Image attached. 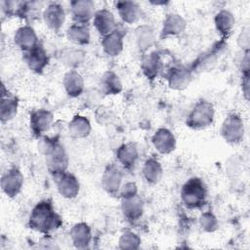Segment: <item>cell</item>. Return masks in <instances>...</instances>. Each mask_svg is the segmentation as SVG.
<instances>
[{
	"label": "cell",
	"mask_w": 250,
	"mask_h": 250,
	"mask_svg": "<svg viewBox=\"0 0 250 250\" xmlns=\"http://www.w3.org/2000/svg\"><path fill=\"white\" fill-rule=\"evenodd\" d=\"M62 225V218L56 212L52 201L49 199L39 201L32 208L28 219V227L43 234L57 230Z\"/></svg>",
	"instance_id": "cell-1"
},
{
	"label": "cell",
	"mask_w": 250,
	"mask_h": 250,
	"mask_svg": "<svg viewBox=\"0 0 250 250\" xmlns=\"http://www.w3.org/2000/svg\"><path fill=\"white\" fill-rule=\"evenodd\" d=\"M208 190L204 182L197 177L188 179L182 187L181 199L188 209H200L207 201Z\"/></svg>",
	"instance_id": "cell-2"
},
{
	"label": "cell",
	"mask_w": 250,
	"mask_h": 250,
	"mask_svg": "<svg viewBox=\"0 0 250 250\" xmlns=\"http://www.w3.org/2000/svg\"><path fill=\"white\" fill-rule=\"evenodd\" d=\"M215 109L213 104L206 100H201L195 104L187 116L186 124L190 129L201 130L213 123Z\"/></svg>",
	"instance_id": "cell-3"
},
{
	"label": "cell",
	"mask_w": 250,
	"mask_h": 250,
	"mask_svg": "<svg viewBox=\"0 0 250 250\" xmlns=\"http://www.w3.org/2000/svg\"><path fill=\"white\" fill-rule=\"evenodd\" d=\"M221 135L229 144L240 143L244 137V124L241 117L236 113L226 117L222 123Z\"/></svg>",
	"instance_id": "cell-4"
},
{
	"label": "cell",
	"mask_w": 250,
	"mask_h": 250,
	"mask_svg": "<svg viewBox=\"0 0 250 250\" xmlns=\"http://www.w3.org/2000/svg\"><path fill=\"white\" fill-rule=\"evenodd\" d=\"M54 122V114L45 108H37L30 112L29 127L33 137L39 139L45 135Z\"/></svg>",
	"instance_id": "cell-5"
},
{
	"label": "cell",
	"mask_w": 250,
	"mask_h": 250,
	"mask_svg": "<svg viewBox=\"0 0 250 250\" xmlns=\"http://www.w3.org/2000/svg\"><path fill=\"white\" fill-rule=\"evenodd\" d=\"M22 60L26 66L34 73L41 74L49 64V56L41 43L22 53Z\"/></svg>",
	"instance_id": "cell-6"
},
{
	"label": "cell",
	"mask_w": 250,
	"mask_h": 250,
	"mask_svg": "<svg viewBox=\"0 0 250 250\" xmlns=\"http://www.w3.org/2000/svg\"><path fill=\"white\" fill-rule=\"evenodd\" d=\"M0 186L2 191L10 198H14L22 189L23 186V175L16 168H10L1 177Z\"/></svg>",
	"instance_id": "cell-7"
},
{
	"label": "cell",
	"mask_w": 250,
	"mask_h": 250,
	"mask_svg": "<svg viewBox=\"0 0 250 250\" xmlns=\"http://www.w3.org/2000/svg\"><path fill=\"white\" fill-rule=\"evenodd\" d=\"M57 189L61 196L66 199L75 198L80 190V184L78 179L71 173L63 172L53 177Z\"/></svg>",
	"instance_id": "cell-8"
},
{
	"label": "cell",
	"mask_w": 250,
	"mask_h": 250,
	"mask_svg": "<svg viewBox=\"0 0 250 250\" xmlns=\"http://www.w3.org/2000/svg\"><path fill=\"white\" fill-rule=\"evenodd\" d=\"M123 174L115 164H108L102 176V187L106 193L115 196L119 194Z\"/></svg>",
	"instance_id": "cell-9"
},
{
	"label": "cell",
	"mask_w": 250,
	"mask_h": 250,
	"mask_svg": "<svg viewBox=\"0 0 250 250\" xmlns=\"http://www.w3.org/2000/svg\"><path fill=\"white\" fill-rule=\"evenodd\" d=\"M46 157V165L50 174L54 177L67 170L69 158L64 146L60 143L55 149Z\"/></svg>",
	"instance_id": "cell-10"
},
{
	"label": "cell",
	"mask_w": 250,
	"mask_h": 250,
	"mask_svg": "<svg viewBox=\"0 0 250 250\" xmlns=\"http://www.w3.org/2000/svg\"><path fill=\"white\" fill-rule=\"evenodd\" d=\"M95 13V3L91 0H74L70 2V14L74 23H88L93 20Z\"/></svg>",
	"instance_id": "cell-11"
},
{
	"label": "cell",
	"mask_w": 250,
	"mask_h": 250,
	"mask_svg": "<svg viewBox=\"0 0 250 250\" xmlns=\"http://www.w3.org/2000/svg\"><path fill=\"white\" fill-rule=\"evenodd\" d=\"M42 19L48 28L58 32L65 21V11L61 4L51 3L44 9Z\"/></svg>",
	"instance_id": "cell-12"
},
{
	"label": "cell",
	"mask_w": 250,
	"mask_h": 250,
	"mask_svg": "<svg viewBox=\"0 0 250 250\" xmlns=\"http://www.w3.org/2000/svg\"><path fill=\"white\" fill-rule=\"evenodd\" d=\"M126 34V30L119 26L116 27L114 31L109 33L106 36H104L101 44L104 54L109 57H117L123 50L124 46V35Z\"/></svg>",
	"instance_id": "cell-13"
},
{
	"label": "cell",
	"mask_w": 250,
	"mask_h": 250,
	"mask_svg": "<svg viewBox=\"0 0 250 250\" xmlns=\"http://www.w3.org/2000/svg\"><path fill=\"white\" fill-rule=\"evenodd\" d=\"M151 143L161 154H169L176 148V138L167 128L157 129L151 138Z\"/></svg>",
	"instance_id": "cell-14"
},
{
	"label": "cell",
	"mask_w": 250,
	"mask_h": 250,
	"mask_svg": "<svg viewBox=\"0 0 250 250\" xmlns=\"http://www.w3.org/2000/svg\"><path fill=\"white\" fill-rule=\"evenodd\" d=\"M93 24L102 37L108 35L118 26L114 15L107 9L96 11L93 18Z\"/></svg>",
	"instance_id": "cell-15"
},
{
	"label": "cell",
	"mask_w": 250,
	"mask_h": 250,
	"mask_svg": "<svg viewBox=\"0 0 250 250\" xmlns=\"http://www.w3.org/2000/svg\"><path fill=\"white\" fill-rule=\"evenodd\" d=\"M187 28L186 20L179 14H168L162 23L160 38L164 39L171 36H177L183 33Z\"/></svg>",
	"instance_id": "cell-16"
},
{
	"label": "cell",
	"mask_w": 250,
	"mask_h": 250,
	"mask_svg": "<svg viewBox=\"0 0 250 250\" xmlns=\"http://www.w3.org/2000/svg\"><path fill=\"white\" fill-rule=\"evenodd\" d=\"M14 42L22 53L32 49L40 43L35 30L30 25L19 27L14 34Z\"/></svg>",
	"instance_id": "cell-17"
},
{
	"label": "cell",
	"mask_w": 250,
	"mask_h": 250,
	"mask_svg": "<svg viewBox=\"0 0 250 250\" xmlns=\"http://www.w3.org/2000/svg\"><path fill=\"white\" fill-rule=\"evenodd\" d=\"M168 86L173 90L186 89L191 82V71L183 66L172 67L166 75Z\"/></svg>",
	"instance_id": "cell-18"
},
{
	"label": "cell",
	"mask_w": 250,
	"mask_h": 250,
	"mask_svg": "<svg viewBox=\"0 0 250 250\" xmlns=\"http://www.w3.org/2000/svg\"><path fill=\"white\" fill-rule=\"evenodd\" d=\"M19 99L6 90L5 86H2L1 104H0V120L2 123H6L12 120L18 112Z\"/></svg>",
	"instance_id": "cell-19"
},
{
	"label": "cell",
	"mask_w": 250,
	"mask_h": 250,
	"mask_svg": "<svg viewBox=\"0 0 250 250\" xmlns=\"http://www.w3.org/2000/svg\"><path fill=\"white\" fill-rule=\"evenodd\" d=\"M62 85L65 93L70 98L79 97L85 88L83 76L75 69H70L63 75Z\"/></svg>",
	"instance_id": "cell-20"
},
{
	"label": "cell",
	"mask_w": 250,
	"mask_h": 250,
	"mask_svg": "<svg viewBox=\"0 0 250 250\" xmlns=\"http://www.w3.org/2000/svg\"><path fill=\"white\" fill-rule=\"evenodd\" d=\"M117 162L126 170H132L139 158V150L135 144L127 143L121 145L116 150Z\"/></svg>",
	"instance_id": "cell-21"
},
{
	"label": "cell",
	"mask_w": 250,
	"mask_h": 250,
	"mask_svg": "<svg viewBox=\"0 0 250 250\" xmlns=\"http://www.w3.org/2000/svg\"><path fill=\"white\" fill-rule=\"evenodd\" d=\"M115 7L120 19L125 23H135L142 16L141 7L134 1H118L115 3Z\"/></svg>",
	"instance_id": "cell-22"
},
{
	"label": "cell",
	"mask_w": 250,
	"mask_h": 250,
	"mask_svg": "<svg viewBox=\"0 0 250 250\" xmlns=\"http://www.w3.org/2000/svg\"><path fill=\"white\" fill-rule=\"evenodd\" d=\"M70 239L74 247L78 249H86L92 240L91 228L86 223H77L70 229Z\"/></svg>",
	"instance_id": "cell-23"
},
{
	"label": "cell",
	"mask_w": 250,
	"mask_h": 250,
	"mask_svg": "<svg viewBox=\"0 0 250 250\" xmlns=\"http://www.w3.org/2000/svg\"><path fill=\"white\" fill-rule=\"evenodd\" d=\"M121 211L123 216L130 222H135L141 219L144 214V202L139 194L122 199Z\"/></svg>",
	"instance_id": "cell-24"
},
{
	"label": "cell",
	"mask_w": 250,
	"mask_h": 250,
	"mask_svg": "<svg viewBox=\"0 0 250 250\" xmlns=\"http://www.w3.org/2000/svg\"><path fill=\"white\" fill-rule=\"evenodd\" d=\"M162 65L160 54L158 52H151L143 59L141 68L147 79L153 80L161 71Z\"/></svg>",
	"instance_id": "cell-25"
},
{
	"label": "cell",
	"mask_w": 250,
	"mask_h": 250,
	"mask_svg": "<svg viewBox=\"0 0 250 250\" xmlns=\"http://www.w3.org/2000/svg\"><path fill=\"white\" fill-rule=\"evenodd\" d=\"M142 174L145 181L149 185H155L160 182L163 176V168L161 163L153 157L146 159L143 165Z\"/></svg>",
	"instance_id": "cell-26"
},
{
	"label": "cell",
	"mask_w": 250,
	"mask_h": 250,
	"mask_svg": "<svg viewBox=\"0 0 250 250\" xmlns=\"http://www.w3.org/2000/svg\"><path fill=\"white\" fill-rule=\"evenodd\" d=\"M66 38L76 46H85L90 42L91 34L86 24L72 23L66 30Z\"/></svg>",
	"instance_id": "cell-27"
},
{
	"label": "cell",
	"mask_w": 250,
	"mask_h": 250,
	"mask_svg": "<svg viewBox=\"0 0 250 250\" xmlns=\"http://www.w3.org/2000/svg\"><path fill=\"white\" fill-rule=\"evenodd\" d=\"M89 119L83 115H75L68 123V134L73 139H84L91 133Z\"/></svg>",
	"instance_id": "cell-28"
},
{
	"label": "cell",
	"mask_w": 250,
	"mask_h": 250,
	"mask_svg": "<svg viewBox=\"0 0 250 250\" xmlns=\"http://www.w3.org/2000/svg\"><path fill=\"white\" fill-rule=\"evenodd\" d=\"M99 85L104 95H117L123 89L118 75L111 70H107L102 75Z\"/></svg>",
	"instance_id": "cell-29"
},
{
	"label": "cell",
	"mask_w": 250,
	"mask_h": 250,
	"mask_svg": "<svg viewBox=\"0 0 250 250\" xmlns=\"http://www.w3.org/2000/svg\"><path fill=\"white\" fill-rule=\"evenodd\" d=\"M135 38L138 49L141 52H146L151 48L155 42L154 31L151 26L147 24L140 25L135 30Z\"/></svg>",
	"instance_id": "cell-30"
},
{
	"label": "cell",
	"mask_w": 250,
	"mask_h": 250,
	"mask_svg": "<svg viewBox=\"0 0 250 250\" xmlns=\"http://www.w3.org/2000/svg\"><path fill=\"white\" fill-rule=\"evenodd\" d=\"M235 19L233 15L228 10H221L218 12L214 18V23L217 31L221 34L222 37H228L233 26Z\"/></svg>",
	"instance_id": "cell-31"
},
{
	"label": "cell",
	"mask_w": 250,
	"mask_h": 250,
	"mask_svg": "<svg viewBox=\"0 0 250 250\" xmlns=\"http://www.w3.org/2000/svg\"><path fill=\"white\" fill-rule=\"evenodd\" d=\"M85 59V53L81 49L76 48H64L61 51L60 60L62 64L69 67L70 69H75L78 67Z\"/></svg>",
	"instance_id": "cell-32"
},
{
	"label": "cell",
	"mask_w": 250,
	"mask_h": 250,
	"mask_svg": "<svg viewBox=\"0 0 250 250\" xmlns=\"http://www.w3.org/2000/svg\"><path fill=\"white\" fill-rule=\"evenodd\" d=\"M141 237L130 230L123 232L118 240V248L120 249H139L141 245Z\"/></svg>",
	"instance_id": "cell-33"
},
{
	"label": "cell",
	"mask_w": 250,
	"mask_h": 250,
	"mask_svg": "<svg viewBox=\"0 0 250 250\" xmlns=\"http://www.w3.org/2000/svg\"><path fill=\"white\" fill-rule=\"evenodd\" d=\"M199 226L204 231L213 232L218 229L219 223L212 212H204L199 217Z\"/></svg>",
	"instance_id": "cell-34"
},
{
	"label": "cell",
	"mask_w": 250,
	"mask_h": 250,
	"mask_svg": "<svg viewBox=\"0 0 250 250\" xmlns=\"http://www.w3.org/2000/svg\"><path fill=\"white\" fill-rule=\"evenodd\" d=\"M60 144V141L58 138L55 137H47V136H42L39 138L38 142V150L40 151L41 154L44 156H47L50 154L55 147Z\"/></svg>",
	"instance_id": "cell-35"
},
{
	"label": "cell",
	"mask_w": 250,
	"mask_h": 250,
	"mask_svg": "<svg viewBox=\"0 0 250 250\" xmlns=\"http://www.w3.org/2000/svg\"><path fill=\"white\" fill-rule=\"evenodd\" d=\"M119 194L122 199L130 198L138 194V187L135 182H127L121 186Z\"/></svg>",
	"instance_id": "cell-36"
},
{
	"label": "cell",
	"mask_w": 250,
	"mask_h": 250,
	"mask_svg": "<svg viewBox=\"0 0 250 250\" xmlns=\"http://www.w3.org/2000/svg\"><path fill=\"white\" fill-rule=\"evenodd\" d=\"M238 45L241 49H244L245 52H249V29L244 28L241 30L238 38H237Z\"/></svg>",
	"instance_id": "cell-37"
},
{
	"label": "cell",
	"mask_w": 250,
	"mask_h": 250,
	"mask_svg": "<svg viewBox=\"0 0 250 250\" xmlns=\"http://www.w3.org/2000/svg\"><path fill=\"white\" fill-rule=\"evenodd\" d=\"M249 85H250V81H249V72L248 73H242V92L245 96V99L248 100L249 97Z\"/></svg>",
	"instance_id": "cell-38"
}]
</instances>
